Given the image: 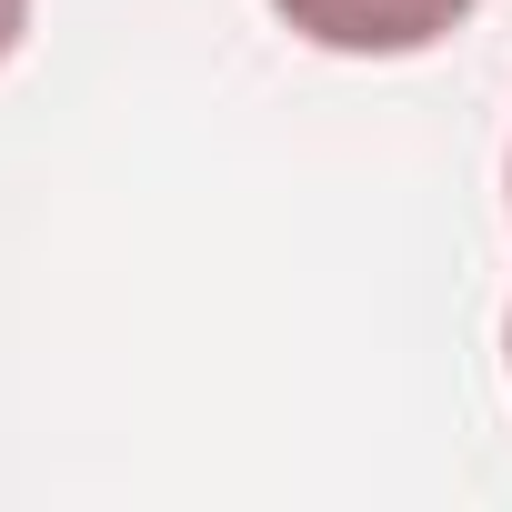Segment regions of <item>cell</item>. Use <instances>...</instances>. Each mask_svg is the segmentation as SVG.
Listing matches in <instances>:
<instances>
[{"label":"cell","mask_w":512,"mask_h":512,"mask_svg":"<svg viewBox=\"0 0 512 512\" xmlns=\"http://www.w3.org/2000/svg\"><path fill=\"white\" fill-rule=\"evenodd\" d=\"M282 31L312 41V51H342V61H412L432 41H452L482 0H272Z\"/></svg>","instance_id":"1"},{"label":"cell","mask_w":512,"mask_h":512,"mask_svg":"<svg viewBox=\"0 0 512 512\" xmlns=\"http://www.w3.org/2000/svg\"><path fill=\"white\" fill-rule=\"evenodd\" d=\"M21 31H31V0H0V61L21 51Z\"/></svg>","instance_id":"2"},{"label":"cell","mask_w":512,"mask_h":512,"mask_svg":"<svg viewBox=\"0 0 512 512\" xmlns=\"http://www.w3.org/2000/svg\"><path fill=\"white\" fill-rule=\"evenodd\" d=\"M502 362H512V312H502Z\"/></svg>","instance_id":"3"},{"label":"cell","mask_w":512,"mask_h":512,"mask_svg":"<svg viewBox=\"0 0 512 512\" xmlns=\"http://www.w3.org/2000/svg\"><path fill=\"white\" fill-rule=\"evenodd\" d=\"M502 191H512V161H502Z\"/></svg>","instance_id":"4"}]
</instances>
